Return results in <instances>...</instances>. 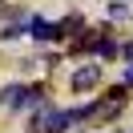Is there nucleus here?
Returning <instances> with one entry per match:
<instances>
[{
  "instance_id": "nucleus-1",
  "label": "nucleus",
  "mask_w": 133,
  "mask_h": 133,
  "mask_svg": "<svg viewBox=\"0 0 133 133\" xmlns=\"http://www.w3.org/2000/svg\"><path fill=\"white\" fill-rule=\"evenodd\" d=\"M97 77H101V69H97V65H81V69L73 73V89H77V93L93 89V85H97Z\"/></svg>"
},
{
  "instance_id": "nucleus-2",
  "label": "nucleus",
  "mask_w": 133,
  "mask_h": 133,
  "mask_svg": "<svg viewBox=\"0 0 133 133\" xmlns=\"http://www.w3.org/2000/svg\"><path fill=\"white\" fill-rule=\"evenodd\" d=\"M73 121L69 113H41V121H36V129L41 133H65V125Z\"/></svg>"
},
{
  "instance_id": "nucleus-3",
  "label": "nucleus",
  "mask_w": 133,
  "mask_h": 133,
  "mask_svg": "<svg viewBox=\"0 0 133 133\" xmlns=\"http://www.w3.org/2000/svg\"><path fill=\"white\" fill-rule=\"evenodd\" d=\"M8 97H12V109H24V105H36V97H41V89H36V85H32V89H24V85H16V89H12Z\"/></svg>"
},
{
  "instance_id": "nucleus-4",
  "label": "nucleus",
  "mask_w": 133,
  "mask_h": 133,
  "mask_svg": "<svg viewBox=\"0 0 133 133\" xmlns=\"http://www.w3.org/2000/svg\"><path fill=\"white\" fill-rule=\"evenodd\" d=\"M28 28H32V36L36 41H52V36H61V24H49V20H28Z\"/></svg>"
},
{
  "instance_id": "nucleus-5",
  "label": "nucleus",
  "mask_w": 133,
  "mask_h": 133,
  "mask_svg": "<svg viewBox=\"0 0 133 133\" xmlns=\"http://www.w3.org/2000/svg\"><path fill=\"white\" fill-rule=\"evenodd\" d=\"M125 57H129V61H133V44H125Z\"/></svg>"
},
{
  "instance_id": "nucleus-6",
  "label": "nucleus",
  "mask_w": 133,
  "mask_h": 133,
  "mask_svg": "<svg viewBox=\"0 0 133 133\" xmlns=\"http://www.w3.org/2000/svg\"><path fill=\"white\" fill-rule=\"evenodd\" d=\"M125 85H133V69H129V73H125Z\"/></svg>"
}]
</instances>
